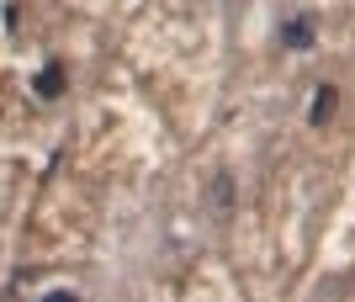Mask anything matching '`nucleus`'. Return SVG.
I'll use <instances>...</instances> for the list:
<instances>
[{
	"label": "nucleus",
	"instance_id": "f03ea898",
	"mask_svg": "<svg viewBox=\"0 0 355 302\" xmlns=\"http://www.w3.org/2000/svg\"><path fill=\"white\" fill-rule=\"evenodd\" d=\"M37 96H43V101H59V96H64V69H59V64H43V75H37Z\"/></svg>",
	"mask_w": 355,
	"mask_h": 302
},
{
	"label": "nucleus",
	"instance_id": "20e7f679",
	"mask_svg": "<svg viewBox=\"0 0 355 302\" xmlns=\"http://www.w3.org/2000/svg\"><path fill=\"white\" fill-rule=\"evenodd\" d=\"M43 302H80V292H48Z\"/></svg>",
	"mask_w": 355,
	"mask_h": 302
},
{
	"label": "nucleus",
	"instance_id": "7ed1b4c3",
	"mask_svg": "<svg viewBox=\"0 0 355 302\" xmlns=\"http://www.w3.org/2000/svg\"><path fill=\"white\" fill-rule=\"evenodd\" d=\"M308 37H313V27L297 16V21H286V48H308Z\"/></svg>",
	"mask_w": 355,
	"mask_h": 302
},
{
	"label": "nucleus",
	"instance_id": "f257e3e1",
	"mask_svg": "<svg viewBox=\"0 0 355 302\" xmlns=\"http://www.w3.org/2000/svg\"><path fill=\"white\" fill-rule=\"evenodd\" d=\"M334 101H340V96H334V85H318V96H313V106H308V122H313V127L334 117Z\"/></svg>",
	"mask_w": 355,
	"mask_h": 302
}]
</instances>
